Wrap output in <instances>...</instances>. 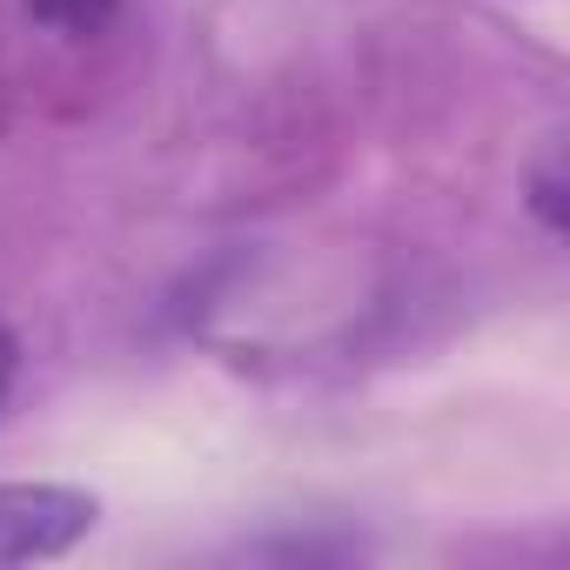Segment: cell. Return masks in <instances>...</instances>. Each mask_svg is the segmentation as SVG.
<instances>
[{
	"label": "cell",
	"instance_id": "1",
	"mask_svg": "<svg viewBox=\"0 0 570 570\" xmlns=\"http://www.w3.org/2000/svg\"><path fill=\"white\" fill-rule=\"evenodd\" d=\"M101 523V497L81 483H0V570L55 563L88 543Z\"/></svg>",
	"mask_w": 570,
	"mask_h": 570
},
{
	"label": "cell",
	"instance_id": "2",
	"mask_svg": "<svg viewBox=\"0 0 570 570\" xmlns=\"http://www.w3.org/2000/svg\"><path fill=\"white\" fill-rule=\"evenodd\" d=\"M28 14L61 28V35H95L108 14H115V0H28Z\"/></svg>",
	"mask_w": 570,
	"mask_h": 570
},
{
	"label": "cell",
	"instance_id": "3",
	"mask_svg": "<svg viewBox=\"0 0 570 570\" xmlns=\"http://www.w3.org/2000/svg\"><path fill=\"white\" fill-rule=\"evenodd\" d=\"M530 208H537V222L550 228V235H563V148H550L543 155V168H537V181H530Z\"/></svg>",
	"mask_w": 570,
	"mask_h": 570
},
{
	"label": "cell",
	"instance_id": "4",
	"mask_svg": "<svg viewBox=\"0 0 570 570\" xmlns=\"http://www.w3.org/2000/svg\"><path fill=\"white\" fill-rule=\"evenodd\" d=\"M14 376H21V343H14L8 323H0V410H8V396H14Z\"/></svg>",
	"mask_w": 570,
	"mask_h": 570
}]
</instances>
